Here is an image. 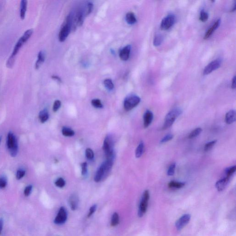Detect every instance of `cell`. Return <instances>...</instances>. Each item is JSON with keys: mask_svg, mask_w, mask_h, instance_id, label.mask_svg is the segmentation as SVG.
<instances>
[{"mask_svg": "<svg viewBox=\"0 0 236 236\" xmlns=\"http://www.w3.org/2000/svg\"><path fill=\"white\" fill-rule=\"evenodd\" d=\"M61 106V101L59 100H56L53 105V110L54 112H57L59 110Z\"/></svg>", "mask_w": 236, "mask_h": 236, "instance_id": "41", "label": "cell"}, {"mask_svg": "<svg viewBox=\"0 0 236 236\" xmlns=\"http://www.w3.org/2000/svg\"><path fill=\"white\" fill-rule=\"evenodd\" d=\"M73 25V16L69 15L67 17L65 24L63 26L59 34V40L60 42L65 41L69 35Z\"/></svg>", "mask_w": 236, "mask_h": 236, "instance_id": "5", "label": "cell"}, {"mask_svg": "<svg viewBox=\"0 0 236 236\" xmlns=\"http://www.w3.org/2000/svg\"><path fill=\"white\" fill-rule=\"evenodd\" d=\"M191 220V215L189 214H184L176 222L175 226L178 230H181Z\"/></svg>", "mask_w": 236, "mask_h": 236, "instance_id": "12", "label": "cell"}, {"mask_svg": "<svg viewBox=\"0 0 236 236\" xmlns=\"http://www.w3.org/2000/svg\"><path fill=\"white\" fill-rule=\"evenodd\" d=\"M175 21L176 18L174 15H168L162 20L160 27L162 30L169 29L175 24Z\"/></svg>", "mask_w": 236, "mask_h": 236, "instance_id": "9", "label": "cell"}, {"mask_svg": "<svg viewBox=\"0 0 236 236\" xmlns=\"http://www.w3.org/2000/svg\"><path fill=\"white\" fill-rule=\"evenodd\" d=\"M96 208H97V206H96V205H94L92 206L91 207V208H90V210H89L88 217H91V216L95 212L96 210Z\"/></svg>", "mask_w": 236, "mask_h": 236, "instance_id": "43", "label": "cell"}, {"mask_svg": "<svg viewBox=\"0 0 236 236\" xmlns=\"http://www.w3.org/2000/svg\"><path fill=\"white\" fill-rule=\"evenodd\" d=\"M45 58V56L44 53L43 51H40L38 53L37 60L35 65L36 69L37 70L40 68L42 64H43Z\"/></svg>", "mask_w": 236, "mask_h": 236, "instance_id": "19", "label": "cell"}, {"mask_svg": "<svg viewBox=\"0 0 236 236\" xmlns=\"http://www.w3.org/2000/svg\"><path fill=\"white\" fill-rule=\"evenodd\" d=\"M113 162L114 160L107 159L106 161L101 165L95 176L94 180L96 182L101 181L107 175L113 166Z\"/></svg>", "mask_w": 236, "mask_h": 236, "instance_id": "2", "label": "cell"}, {"mask_svg": "<svg viewBox=\"0 0 236 236\" xmlns=\"http://www.w3.org/2000/svg\"><path fill=\"white\" fill-rule=\"evenodd\" d=\"M1 140H2V137H0V144H1Z\"/></svg>", "mask_w": 236, "mask_h": 236, "instance_id": "48", "label": "cell"}, {"mask_svg": "<svg viewBox=\"0 0 236 236\" xmlns=\"http://www.w3.org/2000/svg\"><path fill=\"white\" fill-rule=\"evenodd\" d=\"M119 223V214L117 213H115L111 219V225L112 226H116Z\"/></svg>", "mask_w": 236, "mask_h": 236, "instance_id": "28", "label": "cell"}, {"mask_svg": "<svg viewBox=\"0 0 236 236\" xmlns=\"http://www.w3.org/2000/svg\"><path fill=\"white\" fill-rule=\"evenodd\" d=\"M3 225V221L2 219H0V234L2 230Z\"/></svg>", "mask_w": 236, "mask_h": 236, "instance_id": "46", "label": "cell"}, {"mask_svg": "<svg viewBox=\"0 0 236 236\" xmlns=\"http://www.w3.org/2000/svg\"><path fill=\"white\" fill-rule=\"evenodd\" d=\"M49 118V115L46 109H44L40 111L39 114V119L40 122L42 123L46 122Z\"/></svg>", "mask_w": 236, "mask_h": 236, "instance_id": "21", "label": "cell"}, {"mask_svg": "<svg viewBox=\"0 0 236 236\" xmlns=\"http://www.w3.org/2000/svg\"><path fill=\"white\" fill-rule=\"evenodd\" d=\"M93 4L92 3H89L88 4V11L87 13H86V15H89L93 9Z\"/></svg>", "mask_w": 236, "mask_h": 236, "instance_id": "44", "label": "cell"}, {"mask_svg": "<svg viewBox=\"0 0 236 236\" xmlns=\"http://www.w3.org/2000/svg\"><path fill=\"white\" fill-rule=\"evenodd\" d=\"M154 116L152 112L150 110H147L144 116V124L145 128L149 127L153 120Z\"/></svg>", "mask_w": 236, "mask_h": 236, "instance_id": "15", "label": "cell"}, {"mask_svg": "<svg viewBox=\"0 0 236 236\" xmlns=\"http://www.w3.org/2000/svg\"><path fill=\"white\" fill-rule=\"evenodd\" d=\"M52 78H54V79H56V80H57V81H61V79H60V78H59V77H58L55 76H54L52 77Z\"/></svg>", "mask_w": 236, "mask_h": 236, "instance_id": "47", "label": "cell"}, {"mask_svg": "<svg viewBox=\"0 0 236 236\" xmlns=\"http://www.w3.org/2000/svg\"><path fill=\"white\" fill-rule=\"evenodd\" d=\"M141 99L137 95H131L128 96L124 100V107L126 111L130 110L134 108L140 103Z\"/></svg>", "mask_w": 236, "mask_h": 236, "instance_id": "7", "label": "cell"}, {"mask_svg": "<svg viewBox=\"0 0 236 236\" xmlns=\"http://www.w3.org/2000/svg\"><path fill=\"white\" fill-rule=\"evenodd\" d=\"M69 204L71 209L75 210L78 207V197L76 194H73L69 199Z\"/></svg>", "mask_w": 236, "mask_h": 236, "instance_id": "16", "label": "cell"}, {"mask_svg": "<svg viewBox=\"0 0 236 236\" xmlns=\"http://www.w3.org/2000/svg\"><path fill=\"white\" fill-rule=\"evenodd\" d=\"M163 41V36L162 35L157 34L154 36L153 41V44L154 46L157 47L162 44Z\"/></svg>", "mask_w": 236, "mask_h": 236, "instance_id": "25", "label": "cell"}, {"mask_svg": "<svg viewBox=\"0 0 236 236\" xmlns=\"http://www.w3.org/2000/svg\"><path fill=\"white\" fill-rule=\"evenodd\" d=\"M6 146L12 157H15L18 152V145L15 136L9 132L7 135Z\"/></svg>", "mask_w": 236, "mask_h": 236, "instance_id": "3", "label": "cell"}, {"mask_svg": "<svg viewBox=\"0 0 236 236\" xmlns=\"http://www.w3.org/2000/svg\"><path fill=\"white\" fill-rule=\"evenodd\" d=\"M216 30V29H215V28L213 26L211 27L208 30V31H207L205 34L204 38L205 39H207L208 38H209V37L211 36V35L212 34L213 32H214Z\"/></svg>", "mask_w": 236, "mask_h": 236, "instance_id": "38", "label": "cell"}, {"mask_svg": "<svg viewBox=\"0 0 236 236\" xmlns=\"http://www.w3.org/2000/svg\"><path fill=\"white\" fill-rule=\"evenodd\" d=\"M173 137H174V136L173 134H167V135H166L164 137L162 138V140L160 141V143L162 144H164V143H166V142L172 140Z\"/></svg>", "mask_w": 236, "mask_h": 236, "instance_id": "36", "label": "cell"}, {"mask_svg": "<svg viewBox=\"0 0 236 236\" xmlns=\"http://www.w3.org/2000/svg\"><path fill=\"white\" fill-rule=\"evenodd\" d=\"M217 142V140H213V141H211V142H209L205 145L204 146V150L206 152L209 151L214 146V145Z\"/></svg>", "mask_w": 236, "mask_h": 236, "instance_id": "31", "label": "cell"}, {"mask_svg": "<svg viewBox=\"0 0 236 236\" xmlns=\"http://www.w3.org/2000/svg\"><path fill=\"white\" fill-rule=\"evenodd\" d=\"M131 46L130 45L126 46L120 51V57L122 61H127L130 57Z\"/></svg>", "mask_w": 236, "mask_h": 236, "instance_id": "13", "label": "cell"}, {"mask_svg": "<svg viewBox=\"0 0 236 236\" xmlns=\"http://www.w3.org/2000/svg\"><path fill=\"white\" fill-rule=\"evenodd\" d=\"M114 141L112 137L107 136L104 141L103 149L107 159L114 160L115 154L114 151Z\"/></svg>", "mask_w": 236, "mask_h": 236, "instance_id": "6", "label": "cell"}, {"mask_svg": "<svg viewBox=\"0 0 236 236\" xmlns=\"http://www.w3.org/2000/svg\"><path fill=\"white\" fill-rule=\"evenodd\" d=\"M208 18H209V14L204 10H202L200 13V18H199L200 20L202 22H205L208 20Z\"/></svg>", "mask_w": 236, "mask_h": 236, "instance_id": "32", "label": "cell"}, {"mask_svg": "<svg viewBox=\"0 0 236 236\" xmlns=\"http://www.w3.org/2000/svg\"><path fill=\"white\" fill-rule=\"evenodd\" d=\"M91 104L93 106L96 108H101L103 107V104L99 99H95L92 100Z\"/></svg>", "mask_w": 236, "mask_h": 236, "instance_id": "30", "label": "cell"}, {"mask_svg": "<svg viewBox=\"0 0 236 236\" xmlns=\"http://www.w3.org/2000/svg\"><path fill=\"white\" fill-rule=\"evenodd\" d=\"M202 128H200V127L196 128V129H195V130H194L193 131L191 132V133L189 134V138H190V139L195 138V137H196L199 135L201 134V133H202Z\"/></svg>", "mask_w": 236, "mask_h": 236, "instance_id": "26", "label": "cell"}, {"mask_svg": "<svg viewBox=\"0 0 236 236\" xmlns=\"http://www.w3.org/2000/svg\"><path fill=\"white\" fill-rule=\"evenodd\" d=\"M182 113V110L180 108H174L169 112L166 116L163 129L166 130L171 127L175 121L176 119Z\"/></svg>", "mask_w": 236, "mask_h": 236, "instance_id": "4", "label": "cell"}, {"mask_svg": "<svg viewBox=\"0 0 236 236\" xmlns=\"http://www.w3.org/2000/svg\"><path fill=\"white\" fill-rule=\"evenodd\" d=\"M32 185H29L27 186L24 190V194L25 196H28L30 195L32 192Z\"/></svg>", "mask_w": 236, "mask_h": 236, "instance_id": "42", "label": "cell"}, {"mask_svg": "<svg viewBox=\"0 0 236 236\" xmlns=\"http://www.w3.org/2000/svg\"><path fill=\"white\" fill-rule=\"evenodd\" d=\"M26 171L23 169H19L16 173V179L18 180L21 179L25 176Z\"/></svg>", "mask_w": 236, "mask_h": 236, "instance_id": "37", "label": "cell"}, {"mask_svg": "<svg viewBox=\"0 0 236 236\" xmlns=\"http://www.w3.org/2000/svg\"><path fill=\"white\" fill-rule=\"evenodd\" d=\"M232 88L235 89L236 88V77L234 76L233 78L232 82Z\"/></svg>", "mask_w": 236, "mask_h": 236, "instance_id": "45", "label": "cell"}, {"mask_svg": "<svg viewBox=\"0 0 236 236\" xmlns=\"http://www.w3.org/2000/svg\"><path fill=\"white\" fill-rule=\"evenodd\" d=\"M33 32V31L32 29L27 30L25 32L23 35L19 39L14 47L12 54L6 61V65L7 67L11 68L14 66L15 61L16 57L19 53V51L21 48L23 46V45L26 42H27L28 40L30 39L32 35Z\"/></svg>", "mask_w": 236, "mask_h": 236, "instance_id": "1", "label": "cell"}, {"mask_svg": "<svg viewBox=\"0 0 236 236\" xmlns=\"http://www.w3.org/2000/svg\"><path fill=\"white\" fill-rule=\"evenodd\" d=\"M145 150V145L143 142H141L136 150V157L140 158L143 155Z\"/></svg>", "mask_w": 236, "mask_h": 236, "instance_id": "22", "label": "cell"}, {"mask_svg": "<svg viewBox=\"0 0 236 236\" xmlns=\"http://www.w3.org/2000/svg\"><path fill=\"white\" fill-rule=\"evenodd\" d=\"M28 2L26 0H22L20 2V17L22 20L25 19L27 7Z\"/></svg>", "mask_w": 236, "mask_h": 236, "instance_id": "18", "label": "cell"}, {"mask_svg": "<svg viewBox=\"0 0 236 236\" xmlns=\"http://www.w3.org/2000/svg\"><path fill=\"white\" fill-rule=\"evenodd\" d=\"M184 185H185L184 183L175 181H172L168 183V186L170 188L180 189L183 187Z\"/></svg>", "mask_w": 236, "mask_h": 236, "instance_id": "23", "label": "cell"}, {"mask_svg": "<svg viewBox=\"0 0 236 236\" xmlns=\"http://www.w3.org/2000/svg\"><path fill=\"white\" fill-rule=\"evenodd\" d=\"M67 219V213L65 209L63 207H61L59 210L58 213L55 218L54 222L57 225L64 223Z\"/></svg>", "mask_w": 236, "mask_h": 236, "instance_id": "11", "label": "cell"}, {"mask_svg": "<svg viewBox=\"0 0 236 236\" xmlns=\"http://www.w3.org/2000/svg\"><path fill=\"white\" fill-rule=\"evenodd\" d=\"M104 85L107 89L108 90H112L114 88V83L112 82V80L109 78L106 79L104 81Z\"/></svg>", "mask_w": 236, "mask_h": 236, "instance_id": "29", "label": "cell"}, {"mask_svg": "<svg viewBox=\"0 0 236 236\" xmlns=\"http://www.w3.org/2000/svg\"><path fill=\"white\" fill-rule=\"evenodd\" d=\"M86 157L89 160H92L93 159L94 154L92 150L90 148H88L86 151Z\"/></svg>", "mask_w": 236, "mask_h": 236, "instance_id": "35", "label": "cell"}, {"mask_svg": "<svg viewBox=\"0 0 236 236\" xmlns=\"http://www.w3.org/2000/svg\"><path fill=\"white\" fill-rule=\"evenodd\" d=\"M221 64V62L220 60H215L211 62L205 68L204 71V74H209L212 72L220 68Z\"/></svg>", "mask_w": 236, "mask_h": 236, "instance_id": "10", "label": "cell"}, {"mask_svg": "<svg viewBox=\"0 0 236 236\" xmlns=\"http://www.w3.org/2000/svg\"><path fill=\"white\" fill-rule=\"evenodd\" d=\"M149 199H150V193H149V191L146 190L144 192L141 202H140L138 212L139 217H142L146 212Z\"/></svg>", "mask_w": 236, "mask_h": 236, "instance_id": "8", "label": "cell"}, {"mask_svg": "<svg viewBox=\"0 0 236 236\" xmlns=\"http://www.w3.org/2000/svg\"><path fill=\"white\" fill-rule=\"evenodd\" d=\"M65 182L63 178H60L56 180L55 182V184L56 186L59 187V188H62L65 185Z\"/></svg>", "mask_w": 236, "mask_h": 236, "instance_id": "33", "label": "cell"}, {"mask_svg": "<svg viewBox=\"0 0 236 236\" xmlns=\"http://www.w3.org/2000/svg\"><path fill=\"white\" fill-rule=\"evenodd\" d=\"M7 185V180L4 177L0 178V189L5 188Z\"/></svg>", "mask_w": 236, "mask_h": 236, "instance_id": "39", "label": "cell"}, {"mask_svg": "<svg viewBox=\"0 0 236 236\" xmlns=\"http://www.w3.org/2000/svg\"><path fill=\"white\" fill-rule=\"evenodd\" d=\"M230 179V178L225 177L218 181L215 184V187L217 190L219 192L222 191L228 184Z\"/></svg>", "mask_w": 236, "mask_h": 236, "instance_id": "14", "label": "cell"}, {"mask_svg": "<svg viewBox=\"0 0 236 236\" xmlns=\"http://www.w3.org/2000/svg\"><path fill=\"white\" fill-rule=\"evenodd\" d=\"M176 163H174L172 164L169 166L167 171V175L168 176H173L175 174V171Z\"/></svg>", "mask_w": 236, "mask_h": 236, "instance_id": "34", "label": "cell"}, {"mask_svg": "<svg viewBox=\"0 0 236 236\" xmlns=\"http://www.w3.org/2000/svg\"><path fill=\"white\" fill-rule=\"evenodd\" d=\"M62 133L66 137H72L75 134L73 130L67 127H64L62 128Z\"/></svg>", "mask_w": 236, "mask_h": 236, "instance_id": "24", "label": "cell"}, {"mask_svg": "<svg viewBox=\"0 0 236 236\" xmlns=\"http://www.w3.org/2000/svg\"><path fill=\"white\" fill-rule=\"evenodd\" d=\"M125 19L126 22L130 25H133L137 22V19L133 12H129L126 15Z\"/></svg>", "mask_w": 236, "mask_h": 236, "instance_id": "20", "label": "cell"}, {"mask_svg": "<svg viewBox=\"0 0 236 236\" xmlns=\"http://www.w3.org/2000/svg\"><path fill=\"white\" fill-rule=\"evenodd\" d=\"M82 168V175L83 176L86 175L87 173V163L86 162L81 164Z\"/></svg>", "mask_w": 236, "mask_h": 236, "instance_id": "40", "label": "cell"}, {"mask_svg": "<svg viewBox=\"0 0 236 236\" xmlns=\"http://www.w3.org/2000/svg\"><path fill=\"white\" fill-rule=\"evenodd\" d=\"M236 169V166H231V167H228L225 170V174L226 175V177L230 178L234 174Z\"/></svg>", "mask_w": 236, "mask_h": 236, "instance_id": "27", "label": "cell"}, {"mask_svg": "<svg viewBox=\"0 0 236 236\" xmlns=\"http://www.w3.org/2000/svg\"><path fill=\"white\" fill-rule=\"evenodd\" d=\"M236 114L235 110H231L227 112L225 116V120L228 124H231L236 120Z\"/></svg>", "mask_w": 236, "mask_h": 236, "instance_id": "17", "label": "cell"}]
</instances>
